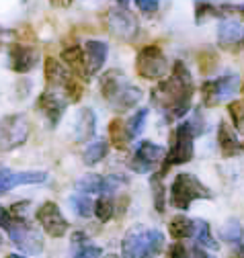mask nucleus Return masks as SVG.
<instances>
[{
    "label": "nucleus",
    "mask_w": 244,
    "mask_h": 258,
    "mask_svg": "<svg viewBox=\"0 0 244 258\" xmlns=\"http://www.w3.org/2000/svg\"><path fill=\"white\" fill-rule=\"evenodd\" d=\"M9 221H11V213H9V209L0 205V228L5 230V225H7Z\"/></svg>",
    "instance_id": "c03bdc74"
},
{
    "label": "nucleus",
    "mask_w": 244,
    "mask_h": 258,
    "mask_svg": "<svg viewBox=\"0 0 244 258\" xmlns=\"http://www.w3.org/2000/svg\"><path fill=\"white\" fill-rule=\"evenodd\" d=\"M164 156H166V148H162V146H158L154 142L144 140V142L138 144V148H136L134 156L130 158L128 166L136 174H150L156 166L162 164Z\"/></svg>",
    "instance_id": "9b49d317"
},
{
    "label": "nucleus",
    "mask_w": 244,
    "mask_h": 258,
    "mask_svg": "<svg viewBox=\"0 0 244 258\" xmlns=\"http://www.w3.org/2000/svg\"><path fill=\"white\" fill-rule=\"evenodd\" d=\"M218 43L224 49H240L244 45V25L234 19H224L218 25Z\"/></svg>",
    "instance_id": "f3484780"
},
{
    "label": "nucleus",
    "mask_w": 244,
    "mask_h": 258,
    "mask_svg": "<svg viewBox=\"0 0 244 258\" xmlns=\"http://www.w3.org/2000/svg\"><path fill=\"white\" fill-rule=\"evenodd\" d=\"M193 238L197 240V246L203 250H218L220 242L216 240V236L211 234V225L205 219H195V234Z\"/></svg>",
    "instance_id": "bb28decb"
},
{
    "label": "nucleus",
    "mask_w": 244,
    "mask_h": 258,
    "mask_svg": "<svg viewBox=\"0 0 244 258\" xmlns=\"http://www.w3.org/2000/svg\"><path fill=\"white\" fill-rule=\"evenodd\" d=\"M117 207H115V201H113V195H99V199L95 201V211L93 215H97V219L101 223H107L113 219Z\"/></svg>",
    "instance_id": "2f4dec72"
},
{
    "label": "nucleus",
    "mask_w": 244,
    "mask_h": 258,
    "mask_svg": "<svg viewBox=\"0 0 244 258\" xmlns=\"http://www.w3.org/2000/svg\"><path fill=\"white\" fill-rule=\"evenodd\" d=\"M168 234L172 240H189L195 234V219L187 217L185 213H178L168 221Z\"/></svg>",
    "instance_id": "b1692460"
},
{
    "label": "nucleus",
    "mask_w": 244,
    "mask_h": 258,
    "mask_svg": "<svg viewBox=\"0 0 244 258\" xmlns=\"http://www.w3.org/2000/svg\"><path fill=\"white\" fill-rule=\"evenodd\" d=\"M148 115H150V109L142 107V109H138V111L126 121V132H128V136H130L132 142L142 136L144 125H146V121H148Z\"/></svg>",
    "instance_id": "7c9ffc66"
},
{
    "label": "nucleus",
    "mask_w": 244,
    "mask_h": 258,
    "mask_svg": "<svg viewBox=\"0 0 244 258\" xmlns=\"http://www.w3.org/2000/svg\"><path fill=\"white\" fill-rule=\"evenodd\" d=\"M240 88H242V92H244V82H242V84H240Z\"/></svg>",
    "instance_id": "3c124183"
},
{
    "label": "nucleus",
    "mask_w": 244,
    "mask_h": 258,
    "mask_svg": "<svg viewBox=\"0 0 244 258\" xmlns=\"http://www.w3.org/2000/svg\"><path fill=\"white\" fill-rule=\"evenodd\" d=\"M218 148L224 158H232L240 152L238 136L228 121H220V125H218Z\"/></svg>",
    "instance_id": "412c9836"
},
{
    "label": "nucleus",
    "mask_w": 244,
    "mask_h": 258,
    "mask_svg": "<svg viewBox=\"0 0 244 258\" xmlns=\"http://www.w3.org/2000/svg\"><path fill=\"white\" fill-rule=\"evenodd\" d=\"M47 180V172L43 170H11L0 166V195H7L9 190L23 186V184H41Z\"/></svg>",
    "instance_id": "4468645a"
},
{
    "label": "nucleus",
    "mask_w": 244,
    "mask_h": 258,
    "mask_svg": "<svg viewBox=\"0 0 244 258\" xmlns=\"http://www.w3.org/2000/svg\"><path fill=\"white\" fill-rule=\"evenodd\" d=\"M105 25L115 39L126 43H134L140 35V21L130 9H121V7L109 9L105 13Z\"/></svg>",
    "instance_id": "6e6552de"
},
{
    "label": "nucleus",
    "mask_w": 244,
    "mask_h": 258,
    "mask_svg": "<svg viewBox=\"0 0 244 258\" xmlns=\"http://www.w3.org/2000/svg\"><path fill=\"white\" fill-rule=\"evenodd\" d=\"M193 92L195 84L189 68L185 66V61L176 59L170 68V74L158 80L156 86L152 88L150 101L158 111H162L166 123H172L189 113L193 103Z\"/></svg>",
    "instance_id": "f257e3e1"
},
{
    "label": "nucleus",
    "mask_w": 244,
    "mask_h": 258,
    "mask_svg": "<svg viewBox=\"0 0 244 258\" xmlns=\"http://www.w3.org/2000/svg\"><path fill=\"white\" fill-rule=\"evenodd\" d=\"M35 219L39 221L41 230H43L49 238H62V236H66L68 230H70L68 219L64 217L62 209H59L57 203H53V201L41 203V205L37 207V211H35Z\"/></svg>",
    "instance_id": "f8f14e48"
},
{
    "label": "nucleus",
    "mask_w": 244,
    "mask_h": 258,
    "mask_svg": "<svg viewBox=\"0 0 244 258\" xmlns=\"http://www.w3.org/2000/svg\"><path fill=\"white\" fill-rule=\"evenodd\" d=\"M199 199H213V190L203 184L195 174L191 172H180L172 178L170 182V190H168V203L170 207L178 209V211H187L195 201Z\"/></svg>",
    "instance_id": "7ed1b4c3"
},
{
    "label": "nucleus",
    "mask_w": 244,
    "mask_h": 258,
    "mask_svg": "<svg viewBox=\"0 0 244 258\" xmlns=\"http://www.w3.org/2000/svg\"><path fill=\"white\" fill-rule=\"evenodd\" d=\"M240 90V78L236 74H226L220 78H211L201 82V105L205 109L220 107L222 103L230 101Z\"/></svg>",
    "instance_id": "423d86ee"
},
{
    "label": "nucleus",
    "mask_w": 244,
    "mask_h": 258,
    "mask_svg": "<svg viewBox=\"0 0 244 258\" xmlns=\"http://www.w3.org/2000/svg\"><path fill=\"white\" fill-rule=\"evenodd\" d=\"M68 203H70V207H72V211L78 215V217H90L93 215V211H95V201H93V197L90 195H82V192H74V195L68 199Z\"/></svg>",
    "instance_id": "c756f323"
},
{
    "label": "nucleus",
    "mask_w": 244,
    "mask_h": 258,
    "mask_svg": "<svg viewBox=\"0 0 244 258\" xmlns=\"http://www.w3.org/2000/svg\"><path fill=\"white\" fill-rule=\"evenodd\" d=\"M109 154V142L107 140H95L90 142L82 154V162L86 166H97L99 162H103V160L107 158Z\"/></svg>",
    "instance_id": "cd10ccee"
},
{
    "label": "nucleus",
    "mask_w": 244,
    "mask_h": 258,
    "mask_svg": "<svg viewBox=\"0 0 244 258\" xmlns=\"http://www.w3.org/2000/svg\"><path fill=\"white\" fill-rule=\"evenodd\" d=\"M150 188H152V201H154V209L162 215L166 211V203H168V192L164 186V176H160L158 172H154L150 176Z\"/></svg>",
    "instance_id": "a878e982"
},
{
    "label": "nucleus",
    "mask_w": 244,
    "mask_h": 258,
    "mask_svg": "<svg viewBox=\"0 0 244 258\" xmlns=\"http://www.w3.org/2000/svg\"><path fill=\"white\" fill-rule=\"evenodd\" d=\"M62 63L74 74V76H80V80H86L84 78V53H82V45H66L62 49Z\"/></svg>",
    "instance_id": "5701e85b"
},
{
    "label": "nucleus",
    "mask_w": 244,
    "mask_h": 258,
    "mask_svg": "<svg viewBox=\"0 0 244 258\" xmlns=\"http://www.w3.org/2000/svg\"><path fill=\"white\" fill-rule=\"evenodd\" d=\"M82 53H84V78L90 80L103 70L109 55V45L99 39H88L82 45Z\"/></svg>",
    "instance_id": "2eb2a0df"
},
{
    "label": "nucleus",
    "mask_w": 244,
    "mask_h": 258,
    "mask_svg": "<svg viewBox=\"0 0 244 258\" xmlns=\"http://www.w3.org/2000/svg\"><path fill=\"white\" fill-rule=\"evenodd\" d=\"M168 57L158 45H146L136 55V74L144 80H162L168 74Z\"/></svg>",
    "instance_id": "0eeeda50"
},
{
    "label": "nucleus",
    "mask_w": 244,
    "mask_h": 258,
    "mask_svg": "<svg viewBox=\"0 0 244 258\" xmlns=\"http://www.w3.org/2000/svg\"><path fill=\"white\" fill-rule=\"evenodd\" d=\"M222 11L226 13V17L236 13V15H240L244 19V5H222Z\"/></svg>",
    "instance_id": "a19ab883"
},
{
    "label": "nucleus",
    "mask_w": 244,
    "mask_h": 258,
    "mask_svg": "<svg viewBox=\"0 0 244 258\" xmlns=\"http://www.w3.org/2000/svg\"><path fill=\"white\" fill-rule=\"evenodd\" d=\"M70 242H72V248H76V246L88 244L90 240H88V236H86L84 232H74V234H72V238H70Z\"/></svg>",
    "instance_id": "79ce46f5"
},
{
    "label": "nucleus",
    "mask_w": 244,
    "mask_h": 258,
    "mask_svg": "<svg viewBox=\"0 0 244 258\" xmlns=\"http://www.w3.org/2000/svg\"><path fill=\"white\" fill-rule=\"evenodd\" d=\"M53 7H59V9H68L72 5V0H49Z\"/></svg>",
    "instance_id": "a18cd8bd"
},
{
    "label": "nucleus",
    "mask_w": 244,
    "mask_h": 258,
    "mask_svg": "<svg viewBox=\"0 0 244 258\" xmlns=\"http://www.w3.org/2000/svg\"><path fill=\"white\" fill-rule=\"evenodd\" d=\"M66 107H68V101L64 96H59L57 90H43L37 99V109L41 111V115L47 119L49 127H55L59 121H62L64 113H66Z\"/></svg>",
    "instance_id": "dca6fc26"
},
{
    "label": "nucleus",
    "mask_w": 244,
    "mask_h": 258,
    "mask_svg": "<svg viewBox=\"0 0 244 258\" xmlns=\"http://www.w3.org/2000/svg\"><path fill=\"white\" fill-rule=\"evenodd\" d=\"M29 205H31L29 201H17V203H13V205H11V209H9L11 217H13V219H19V221H27Z\"/></svg>",
    "instance_id": "4c0bfd02"
},
{
    "label": "nucleus",
    "mask_w": 244,
    "mask_h": 258,
    "mask_svg": "<svg viewBox=\"0 0 244 258\" xmlns=\"http://www.w3.org/2000/svg\"><path fill=\"white\" fill-rule=\"evenodd\" d=\"M187 258H211L203 248H199V246H195L193 250H189V256Z\"/></svg>",
    "instance_id": "37998d69"
},
{
    "label": "nucleus",
    "mask_w": 244,
    "mask_h": 258,
    "mask_svg": "<svg viewBox=\"0 0 244 258\" xmlns=\"http://www.w3.org/2000/svg\"><path fill=\"white\" fill-rule=\"evenodd\" d=\"M5 230L9 234V240L25 256H37V254L43 252V248H45L43 236L29 221H19V219H13L11 217V221L5 225Z\"/></svg>",
    "instance_id": "39448f33"
},
{
    "label": "nucleus",
    "mask_w": 244,
    "mask_h": 258,
    "mask_svg": "<svg viewBox=\"0 0 244 258\" xmlns=\"http://www.w3.org/2000/svg\"><path fill=\"white\" fill-rule=\"evenodd\" d=\"M234 256H236V258H244V242H240V244L234 248Z\"/></svg>",
    "instance_id": "49530a36"
},
{
    "label": "nucleus",
    "mask_w": 244,
    "mask_h": 258,
    "mask_svg": "<svg viewBox=\"0 0 244 258\" xmlns=\"http://www.w3.org/2000/svg\"><path fill=\"white\" fill-rule=\"evenodd\" d=\"M193 140H195V132L189 121H180L174 132L170 136V146L166 150V156L160 164V170L158 174L164 176L172 166H178V164H187L193 160L195 156V146H193Z\"/></svg>",
    "instance_id": "20e7f679"
},
{
    "label": "nucleus",
    "mask_w": 244,
    "mask_h": 258,
    "mask_svg": "<svg viewBox=\"0 0 244 258\" xmlns=\"http://www.w3.org/2000/svg\"><path fill=\"white\" fill-rule=\"evenodd\" d=\"M117 3V7H121V9H130V0H115Z\"/></svg>",
    "instance_id": "de8ad7c7"
},
{
    "label": "nucleus",
    "mask_w": 244,
    "mask_h": 258,
    "mask_svg": "<svg viewBox=\"0 0 244 258\" xmlns=\"http://www.w3.org/2000/svg\"><path fill=\"white\" fill-rule=\"evenodd\" d=\"M142 101V88L140 86H136V84H132L130 80H126L124 84H121V88L117 90V94L111 99V109L115 111V113H128V111H132V109H136V105Z\"/></svg>",
    "instance_id": "a211bd4d"
},
{
    "label": "nucleus",
    "mask_w": 244,
    "mask_h": 258,
    "mask_svg": "<svg viewBox=\"0 0 244 258\" xmlns=\"http://www.w3.org/2000/svg\"><path fill=\"white\" fill-rule=\"evenodd\" d=\"M130 184L126 174H84L76 180V190L82 195H113Z\"/></svg>",
    "instance_id": "9d476101"
},
{
    "label": "nucleus",
    "mask_w": 244,
    "mask_h": 258,
    "mask_svg": "<svg viewBox=\"0 0 244 258\" xmlns=\"http://www.w3.org/2000/svg\"><path fill=\"white\" fill-rule=\"evenodd\" d=\"M29 132H31V125H29L27 115L13 113L3 117L0 119V150L11 152L25 146L29 140Z\"/></svg>",
    "instance_id": "1a4fd4ad"
},
{
    "label": "nucleus",
    "mask_w": 244,
    "mask_h": 258,
    "mask_svg": "<svg viewBox=\"0 0 244 258\" xmlns=\"http://www.w3.org/2000/svg\"><path fill=\"white\" fill-rule=\"evenodd\" d=\"M222 240L232 244V246H238L240 242H244V228L236 221V219H228L222 228Z\"/></svg>",
    "instance_id": "473e14b6"
},
{
    "label": "nucleus",
    "mask_w": 244,
    "mask_h": 258,
    "mask_svg": "<svg viewBox=\"0 0 244 258\" xmlns=\"http://www.w3.org/2000/svg\"><path fill=\"white\" fill-rule=\"evenodd\" d=\"M228 113H230V119L234 125V132L244 134V101H230Z\"/></svg>",
    "instance_id": "f704fd0d"
},
{
    "label": "nucleus",
    "mask_w": 244,
    "mask_h": 258,
    "mask_svg": "<svg viewBox=\"0 0 244 258\" xmlns=\"http://www.w3.org/2000/svg\"><path fill=\"white\" fill-rule=\"evenodd\" d=\"M68 258H107L103 248L101 246H95V244H82V246H76L72 248V254Z\"/></svg>",
    "instance_id": "c9c22d12"
},
{
    "label": "nucleus",
    "mask_w": 244,
    "mask_h": 258,
    "mask_svg": "<svg viewBox=\"0 0 244 258\" xmlns=\"http://www.w3.org/2000/svg\"><path fill=\"white\" fill-rule=\"evenodd\" d=\"M130 136L126 132V121L124 119H119L115 117L111 123H109V146L117 148V150H128L130 148Z\"/></svg>",
    "instance_id": "393cba45"
},
{
    "label": "nucleus",
    "mask_w": 244,
    "mask_h": 258,
    "mask_svg": "<svg viewBox=\"0 0 244 258\" xmlns=\"http://www.w3.org/2000/svg\"><path fill=\"white\" fill-rule=\"evenodd\" d=\"M5 258H29V256H25V254H7Z\"/></svg>",
    "instance_id": "09e8293b"
},
{
    "label": "nucleus",
    "mask_w": 244,
    "mask_h": 258,
    "mask_svg": "<svg viewBox=\"0 0 244 258\" xmlns=\"http://www.w3.org/2000/svg\"><path fill=\"white\" fill-rule=\"evenodd\" d=\"M64 90V99L68 101V103H78L80 99H82V94H84V86H82V82H80V78L78 76H72L68 82H66V86L62 88Z\"/></svg>",
    "instance_id": "e433bc0d"
},
{
    "label": "nucleus",
    "mask_w": 244,
    "mask_h": 258,
    "mask_svg": "<svg viewBox=\"0 0 244 258\" xmlns=\"http://www.w3.org/2000/svg\"><path fill=\"white\" fill-rule=\"evenodd\" d=\"M41 55L35 45L13 43L9 45V68L17 74H29L37 68Z\"/></svg>",
    "instance_id": "ddd939ff"
},
{
    "label": "nucleus",
    "mask_w": 244,
    "mask_h": 258,
    "mask_svg": "<svg viewBox=\"0 0 244 258\" xmlns=\"http://www.w3.org/2000/svg\"><path fill=\"white\" fill-rule=\"evenodd\" d=\"M97 134V115L93 109H80L76 115V123H74V142L76 144H86L95 138Z\"/></svg>",
    "instance_id": "aec40b11"
},
{
    "label": "nucleus",
    "mask_w": 244,
    "mask_h": 258,
    "mask_svg": "<svg viewBox=\"0 0 244 258\" xmlns=\"http://www.w3.org/2000/svg\"><path fill=\"white\" fill-rule=\"evenodd\" d=\"M166 238L156 228L136 225L121 240V258H156L162 254Z\"/></svg>",
    "instance_id": "f03ea898"
},
{
    "label": "nucleus",
    "mask_w": 244,
    "mask_h": 258,
    "mask_svg": "<svg viewBox=\"0 0 244 258\" xmlns=\"http://www.w3.org/2000/svg\"><path fill=\"white\" fill-rule=\"evenodd\" d=\"M134 3H136V9L148 17L158 13V9H160V0H134Z\"/></svg>",
    "instance_id": "58836bf2"
},
{
    "label": "nucleus",
    "mask_w": 244,
    "mask_h": 258,
    "mask_svg": "<svg viewBox=\"0 0 244 258\" xmlns=\"http://www.w3.org/2000/svg\"><path fill=\"white\" fill-rule=\"evenodd\" d=\"M126 80H128L126 74L121 72V70H117V68H111V70L103 72V76L99 78V90H101V96H103L107 103H111V99L117 94V90L121 88V84H124Z\"/></svg>",
    "instance_id": "4be33fe9"
},
{
    "label": "nucleus",
    "mask_w": 244,
    "mask_h": 258,
    "mask_svg": "<svg viewBox=\"0 0 244 258\" xmlns=\"http://www.w3.org/2000/svg\"><path fill=\"white\" fill-rule=\"evenodd\" d=\"M3 244H5V234L0 232V246H3Z\"/></svg>",
    "instance_id": "8fccbe9b"
},
{
    "label": "nucleus",
    "mask_w": 244,
    "mask_h": 258,
    "mask_svg": "<svg viewBox=\"0 0 244 258\" xmlns=\"http://www.w3.org/2000/svg\"><path fill=\"white\" fill-rule=\"evenodd\" d=\"M209 19H226V13L222 11V7L213 5V3H207V0H197L195 3V23L201 25Z\"/></svg>",
    "instance_id": "c85d7f7f"
},
{
    "label": "nucleus",
    "mask_w": 244,
    "mask_h": 258,
    "mask_svg": "<svg viewBox=\"0 0 244 258\" xmlns=\"http://www.w3.org/2000/svg\"><path fill=\"white\" fill-rule=\"evenodd\" d=\"M187 256H189V250L185 248V244H180V242H174L168 248V258H187Z\"/></svg>",
    "instance_id": "ea45409f"
},
{
    "label": "nucleus",
    "mask_w": 244,
    "mask_h": 258,
    "mask_svg": "<svg viewBox=\"0 0 244 258\" xmlns=\"http://www.w3.org/2000/svg\"><path fill=\"white\" fill-rule=\"evenodd\" d=\"M240 150H244V144H240Z\"/></svg>",
    "instance_id": "603ef678"
},
{
    "label": "nucleus",
    "mask_w": 244,
    "mask_h": 258,
    "mask_svg": "<svg viewBox=\"0 0 244 258\" xmlns=\"http://www.w3.org/2000/svg\"><path fill=\"white\" fill-rule=\"evenodd\" d=\"M43 76H45V84L49 90H57V88H64L66 82L74 76L64 63L62 59L57 57H45L43 61Z\"/></svg>",
    "instance_id": "6ab92c4d"
},
{
    "label": "nucleus",
    "mask_w": 244,
    "mask_h": 258,
    "mask_svg": "<svg viewBox=\"0 0 244 258\" xmlns=\"http://www.w3.org/2000/svg\"><path fill=\"white\" fill-rule=\"evenodd\" d=\"M197 61H199V72L203 76H211L213 72H216L218 68V51H213V49H203L199 55H197Z\"/></svg>",
    "instance_id": "72a5a7b5"
}]
</instances>
